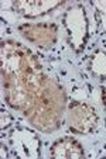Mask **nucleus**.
<instances>
[{"label":"nucleus","instance_id":"1","mask_svg":"<svg viewBox=\"0 0 106 159\" xmlns=\"http://www.w3.org/2000/svg\"><path fill=\"white\" fill-rule=\"evenodd\" d=\"M65 94L62 89L54 80L47 78L42 87L38 92L37 102L27 113L26 117L31 121V124L37 125L42 131H52L58 127L60 116L64 111Z\"/></svg>","mask_w":106,"mask_h":159},{"label":"nucleus","instance_id":"8","mask_svg":"<svg viewBox=\"0 0 106 159\" xmlns=\"http://www.w3.org/2000/svg\"><path fill=\"white\" fill-rule=\"evenodd\" d=\"M88 69L99 80H106V52L105 51L96 49L89 57Z\"/></svg>","mask_w":106,"mask_h":159},{"label":"nucleus","instance_id":"4","mask_svg":"<svg viewBox=\"0 0 106 159\" xmlns=\"http://www.w3.org/2000/svg\"><path fill=\"white\" fill-rule=\"evenodd\" d=\"M10 147L16 156L37 158L40 156V139L34 131L24 127H17L10 132Z\"/></svg>","mask_w":106,"mask_h":159},{"label":"nucleus","instance_id":"5","mask_svg":"<svg viewBox=\"0 0 106 159\" xmlns=\"http://www.w3.org/2000/svg\"><path fill=\"white\" fill-rule=\"evenodd\" d=\"M23 37L28 41L37 44L41 48H48L57 39L58 28L54 24L48 23H40V24H23L18 28Z\"/></svg>","mask_w":106,"mask_h":159},{"label":"nucleus","instance_id":"6","mask_svg":"<svg viewBox=\"0 0 106 159\" xmlns=\"http://www.w3.org/2000/svg\"><path fill=\"white\" fill-rule=\"evenodd\" d=\"M60 4H62V2H58V0H52V2L50 0H30V2L18 0L13 3V9L23 16L36 17V16L44 14L47 11H51Z\"/></svg>","mask_w":106,"mask_h":159},{"label":"nucleus","instance_id":"7","mask_svg":"<svg viewBox=\"0 0 106 159\" xmlns=\"http://www.w3.org/2000/svg\"><path fill=\"white\" fill-rule=\"evenodd\" d=\"M51 156L58 159H79L84 158L85 152L82 145L76 139L67 137L54 142L51 147Z\"/></svg>","mask_w":106,"mask_h":159},{"label":"nucleus","instance_id":"2","mask_svg":"<svg viewBox=\"0 0 106 159\" xmlns=\"http://www.w3.org/2000/svg\"><path fill=\"white\" fill-rule=\"evenodd\" d=\"M62 21L71 48H74L76 52L82 51L88 39V18L84 7L81 4L71 7L64 14Z\"/></svg>","mask_w":106,"mask_h":159},{"label":"nucleus","instance_id":"3","mask_svg":"<svg viewBox=\"0 0 106 159\" xmlns=\"http://www.w3.org/2000/svg\"><path fill=\"white\" fill-rule=\"evenodd\" d=\"M98 114L92 106L86 103H71L68 107V125L74 132L89 134L96 128Z\"/></svg>","mask_w":106,"mask_h":159},{"label":"nucleus","instance_id":"9","mask_svg":"<svg viewBox=\"0 0 106 159\" xmlns=\"http://www.w3.org/2000/svg\"><path fill=\"white\" fill-rule=\"evenodd\" d=\"M102 100H103V107L106 111V89H102Z\"/></svg>","mask_w":106,"mask_h":159}]
</instances>
